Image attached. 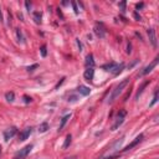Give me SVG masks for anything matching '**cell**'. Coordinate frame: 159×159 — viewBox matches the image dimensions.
Here are the masks:
<instances>
[{
	"label": "cell",
	"instance_id": "7c38bea8",
	"mask_svg": "<svg viewBox=\"0 0 159 159\" xmlns=\"http://www.w3.org/2000/svg\"><path fill=\"white\" fill-rule=\"evenodd\" d=\"M84 65H86L87 68H93V66H94V60H93V55H92V54L87 55L86 61H84Z\"/></svg>",
	"mask_w": 159,
	"mask_h": 159
},
{
	"label": "cell",
	"instance_id": "4fadbf2b",
	"mask_svg": "<svg viewBox=\"0 0 159 159\" xmlns=\"http://www.w3.org/2000/svg\"><path fill=\"white\" fill-rule=\"evenodd\" d=\"M77 92L80 94H82V96H88V94L91 93V89H89L87 86H78Z\"/></svg>",
	"mask_w": 159,
	"mask_h": 159
},
{
	"label": "cell",
	"instance_id": "1f68e13d",
	"mask_svg": "<svg viewBox=\"0 0 159 159\" xmlns=\"http://www.w3.org/2000/svg\"><path fill=\"white\" fill-rule=\"evenodd\" d=\"M1 152H3V148H1V146H0V155H1Z\"/></svg>",
	"mask_w": 159,
	"mask_h": 159
},
{
	"label": "cell",
	"instance_id": "f546056e",
	"mask_svg": "<svg viewBox=\"0 0 159 159\" xmlns=\"http://www.w3.org/2000/svg\"><path fill=\"white\" fill-rule=\"evenodd\" d=\"M141 8H143V4L141 3V4H137V9H141Z\"/></svg>",
	"mask_w": 159,
	"mask_h": 159
},
{
	"label": "cell",
	"instance_id": "7a4b0ae2",
	"mask_svg": "<svg viewBox=\"0 0 159 159\" xmlns=\"http://www.w3.org/2000/svg\"><path fill=\"white\" fill-rule=\"evenodd\" d=\"M102 68L104 71L111 72L113 75H118L123 71L124 68V63H116V62H109V63H106V65L102 66Z\"/></svg>",
	"mask_w": 159,
	"mask_h": 159
},
{
	"label": "cell",
	"instance_id": "cb8c5ba5",
	"mask_svg": "<svg viewBox=\"0 0 159 159\" xmlns=\"http://www.w3.org/2000/svg\"><path fill=\"white\" fill-rule=\"evenodd\" d=\"M72 6H73V10H75V13L78 14V9H77V6H76V3H72Z\"/></svg>",
	"mask_w": 159,
	"mask_h": 159
},
{
	"label": "cell",
	"instance_id": "5b68a950",
	"mask_svg": "<svg viewBox=\"0 0 159 159\" xmlns=\"http://www.w3.org/2000/svg\"><path fill=\"white\" fill-rule=\"evenodd\" d=\"M94 34H96V36L99 39H103L106 36V29H104L102 23H97L94 25Z\"/></svg>",
	"mask_w": 159,
	"mask_h": 159
},
{
	"label": "cell",
	"instance_id": "30bf717a",
	"mask_svg": "<svg viewBox=\"0 0 159 159\" xmlns=\"http://www.w3.org/2000/svg\"><path fill=\"white\" fill-rule=\"evenodd\" d=\"M93 76H94V70H93V68H87V70L84 71V73H83L84 80H86V81H88V82L92 81Z\"/></svg>",
	"mask_w": 159,
	"mask_h": 159
},
{
	"label": "cell",
	"instance_id": "52a82bcc",
	"mask_svg": "<svg viewBox=\"0 0 159 159\" xmlns=\"http://www.w3.org/2000/svg\"><path fill=\"white\" fill-rule=\"evenodd\" d=\"M16 133H18V128H16V127H10V128H8L6 131H4V133H3L4 134V139L8 142L9 139H11Z\"/></svg>",
	"mask_w": 159,
	"mask_h": 159
},
{
	"label": "cell",
	"instance_id": "6da1fadb",
	"mask_svg": "<svg viewBox=\"0 0 159 159\" xmlns=\"http://www.w3.org/2000/svg\"><path fill=\"white\" fill-rule=\"evenodd\" d=\"M129 83V78H124L123 81H121L117 86H116L113 89H112V92H111V94H109V97H108V99H107V103H113L116 99H117L118 97H119V94L123 92V89L127 87V84Z\"/></svg>",
	"mask_w": 159,
	"mask_h": 159
},
{
	"label": "cell",
	"instance_id": "8fae6325",
	"mask_svg": "<svg viewBox=\"0 0 159 159\" xmlns=\"http://www.w3.org/2000/svg\"><path fill=\"white\" fill-rule=\"evenodd\" d=\"M148 36H149V40H150V42H152V45L154 46V47H157V38H155V31H154V29H148Z\"/></svg>",
	"mask_w": 159,
	"mask_h": 159
},
{
	"label": "cell",
	"instance_id": "44dd1931",
	"mask_svg": "<svg viewBox=\"0 0 159 159\" xmlns=\"http://www.w3.org/2000/svg\"><path fill=\"white\" fill-rule=\"evenodd\" d=\"M157 101H158V92L155 91V93H154V98H153L152 103H150V107H152V106H154V104L157 103Z\"/></svg>",
	"mask_w": 159,
	"mask_h": 159
},
{
	"label": "cell",
	"instance_id": "7402d4cb",
	"mask_svg": "<svg viewBox=\"0 0 159 159\" xmlns=\"http://www.w3.org/2000/svg\"><path fill=\"white\" fill-rule=\"evenodd\" d=\"M119 6H121V9H122V11H126V1H123V3H121L119 4Z\"/></svg>",
	"mask_w": 159,
	"mask_h": 159
},
{
	"label": "cell",
	"instance_id": "ffe728a7",
	"mask_svg": "<svg viewBox=\"0 0 159 159\" xmlns=\"http://www.w3.org/2000/svg\"><path fill=\"white\" fill-rule=\"evenodd\" d=\"M40 51H41V56H42V57H45L46 54H47V52H46V46H45V45H42V46H41V49H40Z\"/></svg>",
	"mask_w": 159,
	"mask_h": 159
},
{
	"label": "cell",
	"instance_id": "2e32d148",
	"mask_svg": "<svg viewBox=\"0 0 159 159\" xmlns=\"http://www.w3.org/2000/svg\"><path fill=\"white\" fill-rule=\"evenodd\" d=\"M33 16H34V20H35L36 24H40V23H41V13L35 11V13L33 14Z\"/></svg>",
	"mask_w": 159,
	"mask_h": 159
},
{
	"label": "cell",
	"instance_id": "4dcf8cb0",
	"mask_svg": "<svg viewBox=\"0 0 159 159\" xmlns=\"http://www.w3.org/2000/svg\"><path fill=\"white\" fill-rule=\"evenodd\" d=\"M65 159H76V155H71V157H67Z\"/></svg>",
	"mask_w": 159,
	"mask_h": 159
},
{
	"label": "cell",
	"instance_id": "5bb4252c",
	"mask_svg": "<svg viewBox=\"0 0 159 159\" xmlns=\"http://www.w3.org/2000/svg\"><path fill=\"white\" fill-rule=\"evenodd\" d=\"M71 118V113L70 114H66V116H63V117L61 118V123H60V127H59V129L62 131L63 129V127H65V124L67 123V121Z\"/></svg>",
	"mask_w": 159,
	"mask_h": 159
},
{
	"label": "cell",
	"instance_id": "277c9868",
	"mask_svg": "<svg viewBox=\"0 0 159 159\" xmlns=\"http://www.w3.org/2000/svg\"><path fill=\"white\" fill-rule=\"evenodd\" d=\"M33 144H29V146H25L24 148H21V149L16 153V155H15V159H25L26 157L29 155V153L31 152L33 149Z\"/></svg>",
	"mask_w": 159,
	"mask_h": 159
},
{
	"label": "cell",
	"instance_id": "e0dca14e",
	"mask_svg": "<svg viewBox=\"0 0 159 159\" xmlns=\"http://www.w3.org/2000/svg\"><path fill=\"white\" fill-rule=\"evenodd\" d=\"M47 128H49V124H47L46 122H44L42 124H40V127H39V132H40V133H45V132L47 131Z\"/></svg>",
	"mask_w": 159,
	"mask_h": 159
},
{
	"label": "cell",
	"instance_id": "9a60e30c",
	"mask_svg": "<svg viewBox=\"0 0 159 159\" xmlns=\"http://www.w3.org/2000/svg\"><path fill=\"white\" fill-rule=\"evenodd\" d=\"M71 142H72V136H71V134H67V136H66V138H65V143H63V146H62L63 149L68 148V146L71 144Z\"/></svg>",
	"mask_w": 159,
	"mask_h": 159
},
{
	"label": "cell",
	"instance_id": "83f0119b",
	"mask_svg": "<svg viewBox=\"0 0 159 159\" xmlns=\"http://www.w3.org/2000/svg\"><path fill=\"white\" fill-rule=\"evenodd\" d=\"M63 80H65V78H62V80H61V81H60L59 83H57V84H56V87H55L56 89H57V88H59V87H60V84H62V83H63Z\"/></svg>",
	"mask_w": 159,
	"mask_h": 159
},
{
	"label": "cell",
	"instance_id": "603a6c76",
	"mask_svg": "<svg viewBox=\"0 0 159 159\" xmlns=\"http://www.w3.org/2000/svg\"><path fill=\"white\" fill-rule=\"evenodd\" d=\"M36 67H38V65H36V63H35V65H33V66H30V67H28V71H34L35 70V68Z\"/></svg>",
	"mask_w": 159,
	"mask_h": 159
},
{
	"label": "cell",
	"instance_id": "d4e9b609",
	"mask_svg": "<svg viewBox=\"0 0 159 159\" xmlns=\"http://www.w3.org/2000/svg\"><path fill=\"white\" fill-rule=\"evenodd\" d=\"M25 5H26V9H28V11H30V8H31V4H30L29 1H26V3H25Z\"/></svg>",
	"mask_w": 159,
	"mask_h": 159
},
{
	"label": "cell",
	"instance_id": "3957f363",
	"mask_svg": "<svg viewBox=\"0 0 159 159\" xmlns=\"http://www.w3.org/2000/svg\"><path fill=\"white\" fill-rule=\"evenodd\" d=\"M126 116H127V111L126 109H121L119 112H118L117 118H116L114 123H113V126H112V128H111V129H112V131H117L119 128V126H122V123L124 122Z\"/></svg>",
	"mask_w": 159,
	"mask_h": 159
},
{
	"label": "cell",
	"instance_id": "9c48e42d",
	"mask_svg": "<svg viewBox=\"0 0 159 159\" xmlns=\"http://www.w3.org/2000/svg\"><path fill=\"white\" fill-rule=\"evenodd\" d=\"M31 133H33V128H31V127H26V128L20 133L19 139H20V141H26V139H28L29 137H30Z\"/></svg>",
	"mask_w": 159,
	"mask_h": 159
},
{
	"label": "cell",
	"instance_id": "484cf974",
	"mask_svg": "<svg viewBox=\"0 0 159 159\" xmlns=\"http://www.w3.org/2000/svg\"><path fill=\"white\" fill-rule=\"evenodd\" d=\"M16 34H18V38H19V39H21V41H23V35H21L20 30H18V31H16Z\"/></svg>",
	"mask_w": 159,
	"mask_h": 159
},
{
	"label": "cell",
	"instance_id": "f1b7e54d",
	"mask_svg": "<svg viewBox=\"0 0 159 159\" xmlns=\"http://www.w3.org/2000/svg\"><path fill=\"white\" fill-rule=\"evenodd\" d=\"M134 18H136L137 20H139V21L142 20V18H141V16H139V15H138V14H137V13H134Z\"/></svg>",
	"mask_w": 159,
	"mask_h": 159
},
{
	"label": "cell",
	"instance_id": "ac0fdd59",
	"mask_svg": "<svg viewBox=\"0 0 159 159\" xmlns=\"http://www.w3.org/2000/svg\"><path fill=\"white\" fill-rule=\"evenodd\" d=\"M148 83H149V81H147V82H144V83L142 84V86H141V88L138 89V92H137V96H136V98H139V96H141V94H142V92H143V89H144V87L147 86Z\"/></svg>",
	"mask_w": 159,
	"mask_h": 159
},
{
	"label": "cell",
	"instance_id": "4316f807",
	"mask_svg": "<svg viewBox=\"0 0 159 159\" xmlns=\"http://www.w3.org/2000/svg\"><path fill=\"white\" fill-rule=\"evenodd\" d=\"M24 98H25V102H26V103L31 102V98H30V97H28V96H24Z\"/></svg>",
	"mask_w": 159,
	"mask_h": 159
},
{
	"label": "cell",
	"instance_id": "d6a6232c",
	"mask_svg": "<svg viewBox=\"0 0 159 159\" xmlns=\"http://www.w3.org/2000/svg\"><path fill=\"white\" fill-rule=\"evenodd\" d=\"M1 18H3V16H1V11H0V20H1Z\"/></svg>",
	"mask_w": 159,
	"mask_h": 159
},
{
	"label": "cell",
	"instance_id": "8992f818",
	"mask_svg": "<svg viewBox=\"0 0 159 159\" xmlns=\"http://www.w3.org/2000/svg\"><path fill=\"white\" fill-rule=\"evenodd\" d=\"M158 61H159V57L157 56L155 57V59L154 60H153V62H150L149 63V65H148L147 67H144V68H143V71L139 73V75L141 76H144V75H148V73H149L150 71H153V68H154L155 66H157V63H158Z\"/></svg>",
	"mask_w": 159,
	"mask_h": 159
},
{
	"label": "cell",
	"instance_id": "ba28073f",
	"mask_svg": "<svg viewBox=\"0 0 159 159\" xmlns=\"http://www.w3.org/2000/svg\"><path fill=\"white\" fill-rule=\"evenodd\" d=\"M143 138H144V136H143V134H139L138 137H136V139L133 141V142H132L131 143V144H128V146H127L126 148H124V152H127V150H129V149H132V148H134L137 144H139V143L143 141Z\"/></svg>",
	"mask_w": 159,
	"mask_h": 159
},
{
	"label": "cell",
	"instance_id": "d6986e66",
	"mask_svg": "<svg viewBox=\"0 0 159 159\" xmlns=\"http://www.w3.org/2000/svg\"><path fill=\"white\" fill-rule=\"evenodd\" d=\"M5 98H6L9 102H13L14 101V98H15V94H14V92H8L6 94H5Z\"/></svg>",
	"mask_w": 159,
	"mask_h": 159
}]
</instances>
